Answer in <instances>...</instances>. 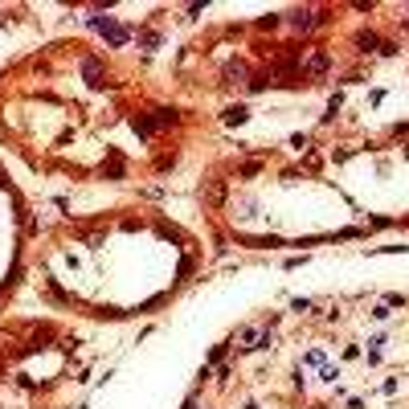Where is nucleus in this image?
I'll return each instance as SVG.
<instances>
[{
    "label": "nucleus",
    "instance_id": "1",
    "mask_svg": "<svg viewBox=\"0 0 409 409\" xmlns=\"http://www.w3.org/2000/svg\"><path fill=\"white\" fill-rule=\"evenodd\" d=\"M225 123H246V107H229L225 111Z\"/></svg>",
    "mask_w": 409,
    "mask_h": 409
}]
</instances>
